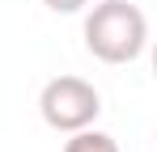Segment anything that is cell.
I'll return each mask as SVG.
<instances>
[{
  "label": "cell",
  "mask_w": 157,
  "mask_h": 152,
  "mask_svg": "<svg viewBox=\"0 0 157 152\" xmlns=\"http://www.w3.org/2000/svg\"><path fill=\"white\" fill-rule=\"evenodd\" d=\"M153 152H157V148H153Z\"/></svg>",
  "instance_id": "obj_6"
},
{
  "label": "cell",
  "mask_w": 157,
  "mask_h": 152,
  "mask_svg": "<svg viewBox=\"0 0 157 152\" xmlns=\"http://www.w3.org/2000/svg\"><path fill=\"white\" fill-rule=\"evenodd\" d=\"M149 47V21L132 0H102L85 13V51L102 63H132Z\"/></svg>",
  "instance_id": "obj_1"
},
{
  "label": "cell",
  "mask_w": 157,
  "mask_h": 152,
  "mask_svg": "<svg viewBox=\"0 0 157 152\" xmlns=\"http://www.w3.org/2000/svg\"><path fill=\"white\" fill-rule=\"evenodd\" d=\"M153 76H157V42H153Z\"/></svg>",
  "instance_id": "obj_5"
},
{
  "label": "cell",
  "mask_w": 157,
  "mask_h": 152,
  "mask_svg": "<svg viewBox=\"0 0 157 152\" xmlns=\"http://www.w3.org/2000/svg\"><path fill=\"white\" fill-rule=\"evenodd\" d=\"M43 4H47L51 13H81L89 0H43Z\"/></svg>",
  "instance_id": "obj_4"
},
{
  "label": "cell",
  "mask_w": 157,
  "mask_h": 152,
  "mask_svg": "<svg viewBox=\"0 0 157 152\" xmlns=\"http://www.w3.org/2000/svg\"><path fill=\"white\" fill-rule=\"evenodd\" d=\"M38 114L51 131L72 135L81 127H94V118L102 114V93L81 76H55L38 93Z\"/></svg>",
  "instance_id": "obj_2"
},
{
  "label": "cell",
  "mask_w": 157,
  "mask_h": 152,
  "mask_svg": "<svg viewBox=\"0 0 157 152\" xmlns=\"http://www.w3.org/2000/svg\"><path fill=\"white\" fill-rule=\"evenodd\" d=\"M64 152H119V144H115V135H106V131L81 127V131H72V135L64 139Z\"/></svg>",
  "instance_id": "obj_3"
}]
</instances>
